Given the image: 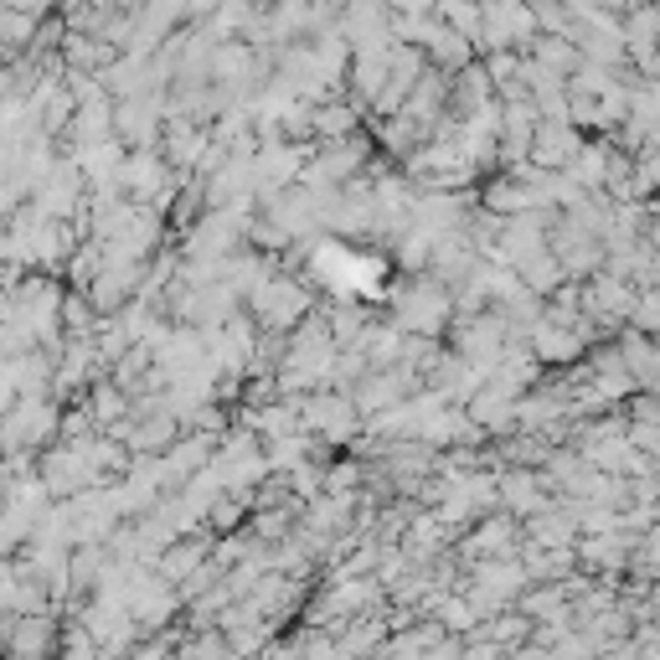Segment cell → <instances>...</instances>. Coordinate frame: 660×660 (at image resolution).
<instances>
[{
    "label": "cell",
    "mask_w": 660,
    "mask_h": 660,
    "mask_svg": "<svg viewBox=\"0 0 660 660\" xmlns=\"http://www.w3.org/2000/svg\"><path fill=\"white\" fill-rule=\"evenodd\" d=\"M454 320V295H444L439 285H413L398 295V336H439Z\"/></svg>",
    "instance_id": "cell-1"
},
{
    "label": "cell",
    "mask_w": 660,
    "mask_h": 660,
    "mask_svg": "<svg viewBox=\"0 0 660 660\" xmlns=\"http://www.w3.org/2000/svg\"><path fill=\"white\" fill-rule=\"evenodd\" d=\"M444 630H475V609H470L465 599H450L444 604Z\"/></svg>",
    "instance_id": "cell-2"
},
{
    "label": "cell",
    "mask_w": 660,
    "mask_h": 660,
    "mask_svg": "<svg viewBox=\"0 0 660 660\" xmlns=\"http://www.w3.org/2000/svg\"><path fill=\"white\" fill-rule=\"evenodd\" d=\"M233 650H227L223 635H212V640H196V646H186V660H227Z\"/></svg>",
    "instance_id": "cell-3"
}]
</instances>
